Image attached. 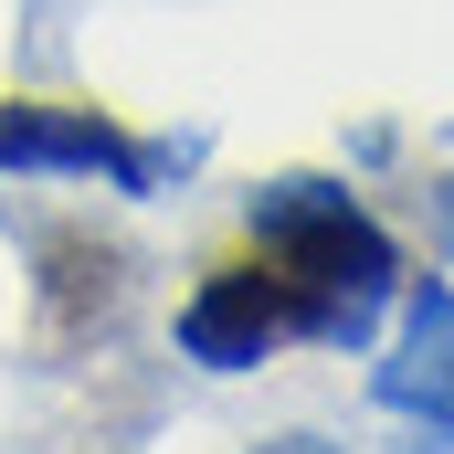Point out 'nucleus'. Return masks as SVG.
I'll return each mask as SVG.
<instances>
[{
  "instance_id": "nucleus-3",
  "label": "nucleus",
  "mask_w": 454,
  "mask_h": 454,
  "mask_svg": "<svg viewBox=\"0 0 454 454\" xmlns=\"http://www.w3.org/2000/svg\"><path fill=\"white\" fill-rule=\"evenodd\" d=\"M286 339H296V296H286V275H275L264 254H254V264H212L201 296L180 307V348H191L201 370H264Z\"/></svg>"
},
{
  "instance_id": "nucleus-2",
  "label": "nucleus",
  "mask_w": 454,
  "mask_h": 454,
  "mask_svg": "<svg viewBox=\"0 0 454 454\" xmlns=\"http://www.w3.org/2000/svg\"><path fill=\"white\" fill-rule=\"evenodd\" d=\"M32 169H64V180H106V191H159L191 169V137H127L96 106H43V96H0V180H32Z\"/></svg>"
},
{
  "instance_id": "nucleus-4",
  "label": "nucleus",
  "mask_w": 454,
  "mask_h": 454,
  "mask_svg": "<svg viewBox=\"0 0 454 454\" xmlns=\"http://www.w3.org/2000/svg\"><path fill=\"white\" fill-rule=\"evenodd\" d=\"M370 391H380V412L454 444V286H412V317H402L391 359L370 370Z\"/></svg>"
},
{
  "instance_id": "nucleus-1",
  "label": "nucleus",
  "mask_w": 454,
  "mask_h": 454,
  "mask_svg": "<svg viewBox=\"0 0 454 454\" xmlns=\"http://www.w3.org/2000/svg\"><path fill=\"white\" fill-rule=\"evenodd\" d=\"M243 232L254 254L286 275L296 296V339H328V348H370L391 296H402V243L359 212V191L317 180V169H286L243 201Z\"/></svg>"
},
{
  "instance_id": "nucleus-5",
  "label": "nucleus",
  "mask_w": 454,
  "mask_h": 454,
  "mask_svg": "<svg viewBox=\"0 0 454 454\" xmlns=\"http://www.w3.org/2000/svg\"><path fill=\"white\" fill-rule=\"evenodd\" d=\"M254 454H339V444H317V434H275V444H254Z\"/></svg>"
},
{
  "instance_id": "nucleus-6",
  "label": "nucleus",
  "mask_w": 454,
  "mask_h": 454,
  "mask_svg": "<svg viewBox=\"0 0 454 454\" xmlns=\"http://www.w3.org/2000/svg\"><path fill=\"white\" fill-rule=\"evenodd\" d=\"M423 201H434V223H444V243H454V180H434Z\"/></svg>"
}]
</instances>
